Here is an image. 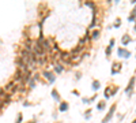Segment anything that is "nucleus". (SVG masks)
Returning <instances> with one entry per match:
<instances>
[{
  "label": "nucleus",
  "instance_id": "f257e3e1",
  "mask_svg": "<svg viewBox=\"0 0 136 123\" xmlns=\"http://www.w3.org/2000/svg\"><path fill=\"white\" fill-rule=\"evenodd\" d=\"M41 75L48 80V84H53V82L56 81V74H54L53 71H50V70H42Z\"/></svg>",
  "mask_w": 136,
  "mask_h": 123
},
{
  "label": "nucleus",
  "instance_id": "f03ea898",
  "mask_svg": "<svg viewBox=\"0 0 136 123\" xmlns=\"http://www.w3.org/2000/svg\"><path fill=\"white\" fill-rule=\"evenodd\" d=\"M116 108H117V105H116V104H112V107H110V110H109V112L106 114L105 118L102 119V123H109V122L112 120V118H113V115H114Z\"/></svg>",
  "mask_w": 136,
  "mask_h": 123
},
{
  "label": "nucleus",
  "instance_id": "7ed1b4c3",
  "mask_svg": "<svg viewBox=\"0 0 136 123\" xmlns=\"http://www.w3.org/2000/svg\"><path fill=\"white\" fill-rule=\"evenodd\" d=\"M135 84H136V78H135V77H132V78H131V81H129V84H128V86L125 88V93L128 94V97H131V96L134 94Z\"/></svg>",
  "mask_w": 136,
  "mask_h": 123
},
{
  "label": "nucleus",
  "instance_id": "20e7f679",
  "mask_svg": "<svg viewBox=\"0 0 136 123\" xmlns=\"http://www.w3.org/2000/svg\"><path fill=\"white\" fill-rule=\"evenodd\" d=\"M117 55H118L120 58H124V59H128V58H131V52H129L127 48H124V46H120V48L117 49Z\"/></svg>",
  "mask_w": 136,
  "mask_h": 123
},
{
  "label": "nucleus",
  "instance_id": "39448f33",
  "mask_svg": "<svg viewBox=\"0 0 136 123\" xmlns=\"http://www.w3.org/2000/svg\"><path fill=\"white\" fill-rule=\"evenodd\" d=\"M121 67H123V64L121 63H118V62H114L113 63V66H112V74H117V72H120L121 71Z\"/></svg>",
  "mask_w": 136,
  "mask_h": 123
},
{
  "label": "nucleus",
  "instance_id": "423d86ee",
  "mask_svg": "<svg viewBox=\"0 0 136 123\" xmlns=\"http://www.w3.org/2000/svg\"><path fill=\"white\" fill-rule=\"evenodd\" d=\"M68 110H69V104L67 101H63L61 100V102H60V105H59V111H60V112H67Z\"/></svg>",
  "mask_w": 136,
  "mask_h": 123
},
{
  "label": "nucleus",
  "instance_id": "0eeeda50",
  "mask_svg": "<svg viewBox=\"0 0 136 123\" xmlns=\"http://www.w3.org/2000/svg\"><path fill=\"white\" fill-rule=\"evenodd\" d=\"M64 68H65V67L63 66V64L56 63V64H54V68H53V72H54V74H61V72L64 71Z\"/></svg>",
  "mask_w": 136,
  "mask_h": 123
},
{
  "label": "nucleus",
  "instance_id": "6e6552de",
  "mask_svg": "<svg viewBox=\"0 0 136 123\" xmlns=\"http://www.w3.org/2000/svg\"><path fill=\"white\" fill-rule=\"evenodd\" d=\"M132 41V37L131 34H124L123 38H121V45H128L129 42Z\"/></svg>",
  "mask_w": 136,
  "mask_h": 123
},
{
  "label": "nucleus",
  "instance_id": "1a4fd4ad",
  "mask_svg": "<svg viewBox=\"0 0 136 123\" xmlns=\"http://www.w3.org/2000/svg\"><path fill=\"white\" fill-rule=\"evenodd\" d=\"M91 89H92V92H98V90L101 89V82L97 81V80H94V81H92V84H91Z\"/></svg>",
  "mask_w": 136,
  "mask_h": 123
},
{
  "label": "nucleus",
  "instance_id": "9d476101",
  "mask_svg": "<svg viewBox=\"0 0 136 123\" xmlns=\"http://www.w3.org/2000/svg\"><path fill=\"white\" fill-rule=\"evenodd\" d=\"M52 97L54 98V101L61 102V97H60V94H59V92H57V89H52Z\"/></svg>",
  "mask_w": 136,
  "mask_h": 123
},
{
  "label": "nucleus",
  "instance_id": "9b49d317",
  "mask_svg": "<svg viewBox=\"0 0 136 123\" xmlns=\"http://www.w3.org/2000/svg\"><path fill=\"white\" fill-rule=\"evenodd\" d=\"M105 108H106V101H105V100H101V101L97 104V110H98V111H103Z\"/></svg>",
  "mask_w": 136,
  "mask_h": 123
},
{
  "label": "nucleus",
  "instance_id": "f8f14e48",
  "mask_svg": "<svg viewBox=\"0 0 136 123\" xmlns=\"http://www.w3.org/2000/svg\"><path fill=\"white\" fill-rule=\"evenodd\" d=\"M103 96H105V98H106V100L112 97V93H110V86H108V88L105 89V92H103Z\"/></svg>",
  "mask_w": 136,
  "mask_h": 123
},
{
  "label": "nucleus",
  "instance_id": "ddd939ff",
  "mask_svg": "<svg viewBox=\"0 0 136 123\" xmlns=\"http://www.w3.org/2000/svg\"><path fill=\"white\" fill-rule=\"evenodd\" d=\"M90 37H91V40H97L98 37H99V30H94V32L91 33Z\"/></svg>",
  "mask_w": 136,
  "mask_h": 123
},
{
  "label": "nucleus",
  "instance_id": "4468645a",
  "mask_svg": "<svg viewBox=\"0 0 136 123\" xmlns=\"http://www.w3.org/2000/svg\"><path fill=\"white\" fill-rule=\"evenodd\" d=\"M23 122V114L19 112L18 115H16V119H15V123H22Z\"/></svg>",
  "mask_w": 136,
  "mask_h": 123
},
{
  "label": "nucleus",
  "instance_id": "2eb2a0df",
  "mask_svg": "<svg viewBox=\"0 0 136 123\" xmlns=\"http://www.w3.org/2000/svg\"><path fill=\"white\" fill-rule=\"evenodd\" d=\"M120 26H121V19L117 18V19H116V22H114V25L112 26V28H120Z\"/></svg>",
  "mask_w": 136,
  "mask_h": 123
},
{
  "label": "nucleus",
  "instance_id": "dca6fc26",
  "mask_svg": "<svg viewBox=\"0 0 136 123\" xmlns=\"http://www.w3.org/2000/svg\"><path fill=\"white\" fill-rule=\"evenodd\" d=\"M85 6H87V7H90V8H92V10H95V4H94V3H91V2H86Z\"/></svg>",
  "mask_w": 136,
  "mask_h": 123
},
{
  "label": "nucleus",
  "instance_id": "f3484780",
  "mask_svg": "<svg viewBox=\"0 0 136 123\" xmlns=\"http://www.w3.org/2000/svg\"><path fill=\"white\" fill-rule=\"evenodd\" d=\"M91 118V110H87L85 112V119H90Z\"/></svg>",
  "mask_w": 136,
  "mask_h": 123
},
{
  "label": "nucleus",
  "instance_id": "a211bd4d",
  "mask_svg": "<svg viewBox=\"0 0 136 123\" xmlns=\"http://www.w3.org/2000/svg\"><path fill=\"white\" fill-rule=\"evenodd\" d=\"M114 42H116V41H114V38H112V40H110V42H109V45H108V48L113 49V46H114Z\"/></svg>",
  "mask_w": 136,
  "mask_h": 123
},
{
  "label": "nucleus",
  "instance_id": "6ab92c4d",
  "mask_svg": "<svg viewBox=\"0 0 136 123\" xmlns=\"http://www.w3.org/2000/svg\"><path fill=\"white\" fill-rule=\"evenodd\" d=\"M80 77H82V72L78 71L76 74H75V78H76V81H79V80H80Z\"/></svg>",
  "mask_w": 136,
  "mask_h": 123
},
{
  "label": "nucleus",
  "instance_id": "aec40b11",
  "mask_svg": "<svg viewBox=\"0 0 136 123\" xmlns=\"http://www.w3.org/2000/svg\"><path fill=\"white\" fill-rule=\"evenodd\" d=\"M105 54H106V56H110V55H112V49L110 48H106Z\"/></svg>",
  "mask_w": 136,
  "mask_h": 123
},
{
  "label": "nucleus",
  "instance_id": "412c9836",
  "mask_svg": "<svg viewBox=\"0 0 136 123\" xmlns=\"http://www.w3.org/2000/svg\"><path fill=\"white\" fill-rule=\"evenodd\" d=\"M23 105H25V107H29V105H31V102H29V101H23Z\"/></svg>",
  "mask_w": 136,
  "mask_h": 123
},
{
  "label": "nucleus",
  "instance_id": "4be33fe9",
  "mask_svg": "<svg viewBox=\"0 0 136 123\" xmlns=\"http://www.w3.org/2000/svg\"><path fill=\"white\" fill-rule=\"evenodd\" d=\"M72 94H76V96H79V92H78V90H72Z\"/></svg>",
  "mask_w": 136,
  "mask_h": 123
},
{
  "label": "nucleus",
  "instance_id": "5701e85b",
  "mask_svg": "<svg viewBox=\"0 0 136 123\" xmlns=\"http://www.w3.org/2000/svg\"><path fill=\"white\" fill-rule=\"evenodd\" d=\"M27 123H37V120H36V119H31V120H29Z\"/></svg>",
  "mask_w": 136,
  "mask_h": 123
},
{
  "label": "nucleus",
  "instance_id": "b1692460",
  "mask_svg": "<svg viewBox=\"0 0 136 123\" xmlns=\"http://www.w3.org/2000/svg\"><path fill=\"white\" fill-rule=\"evenodd\" d=\"M134 30L136 32V22H135V28H134Z\"/></svg>",
  "mask_w": 136,
  "mask_h": 123
},
{
  "label": "nucleus",
  "instance_id": "393cba45",
  "mask_svg": "<svg viewBox=\"0 0 136 123\" xmlns=\"http://www.w3.org/2000/svg\"><path fill=\"white\" fill-rule=\"evenodd\" d=\"M132 123H136V119H135V120H134V122H132Z\"/></svg>",
  "mask_w": 136,
  "mask_h": 123
},
{
  "label": "nucleus",
  "instance_id": "a878e982",
  "mask_svg": "<svg viewBox=\"0 0 136 123\" xmlns=\"http://www.w3.org/2000/svg\"><path fill=\"white\" fill-rule=\"evenodd\" d=\"M54 123H60V122H54Z\"/></svg>",
  "mask_w": 136,
  "mask_h": 123
},
{
  "label": "nucleus",
  "instance_id": "bb28decb",
  "mask_svg": "<svg viewBox=\"0 0 136 123\" xmlns=\"http://www.w3.org/2000/svg\"><path fill=\"white\" fill-rule=\"evenodd\" d=\"M135 11H136V7H135Z\"/></svg>",
  "mask_w": 136,
  "mask_h": 123
}]
</instances>
